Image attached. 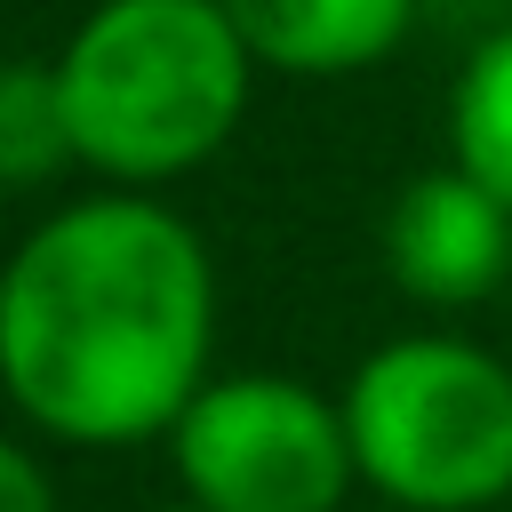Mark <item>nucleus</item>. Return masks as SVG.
I'll return each mask as SVG.
<instances>
[{"mask_svg":"<svg viewBox=\"0 0 512 512\" xmlns=\"http://www.w3.org/2000/svg\"><path fill=\"white\" fill-rule=\"evenodd\" d=\"M208 352L216 264L160 192H88L0 264V392L64 448L168 440Z\"/></svg>","mask_w":512,"mask_h":512,"instance_id":"1","label":"nucleus"},{"mask_svg":"<svg viewBox=\"0 0 512 512\" xmlns=\"http://www.w3.org/2000/svg\"><path fill=\"white\" fill-rule=\"evenodd\" d=\"M56 88L80 168L104 192H160L232 144L256 56L224 0H96L56 48Z\"/></svg>","mask_w":512,"mask_h":512,"instance_id":"2","label":"nucleus"},{"mask_svg":"<svg viewBox=\"0 0 512 512\" xmlns=\"http://www.w3.org/2000/svg\"><path fill=\"white\" fill-rule=\"evenodd\" d=\"M360 488L400 512L512 504V368L472 336H392L344 384Z\"/></svg>","mask_w":512,"mask_h":512,"instance_id":"3","label":"nucleus"},{"mask_svg":"<svg viewBox=\"0 0 512 512\" xmlns=\"http://www.w3.org/2000/svg\"><path fill=\"white\" fill-rule=\"evenodd\" d=\"M168 456L200 512H336L360 488L344 400L296 376H208Z\"/></svg>","mask_w":512,"mask_h":512,"instance_id":"4","label":"nucleus"},{"mask_svg":"<svg viewBox=\"0 0 512 512\" xmlns=\"http://www.w3.org/2000/svg\"><path fill=\"white\" fill-rule=\"evenodd\" d=\"M384 264L416 304H440V312L480 304L512 272V208L456 160L424 168L384 208Z\"/></svg>","mask_w":512,"mask_h":512,"instance_id":"5","label":"nucleus"},{"mask_svg":"<svg viewBox=\"0 0 512 512\" xmlns=\"http://www.w3.org/2000/svg\"><path fill=\"white\" fill-rule=\"evenodd\" d=\"M224 16L256 64L296 80H336L384 64L408 40L416 0H224Z\"/></svg>","mask_w":512,"mask_h":512,"instance_id":"6","label":"nucleus"},{"mask_svg":"<svg viewBox=\"0 0 512 512\" xmlns=\"http://www.w3.org/2000/svg\"><path fill=\"white\" fill-rule=\"evenodd\" d=\"M448 160L512 208V24L488 32L448 88Z\"/></svg>","mask_w":512,"mask_h":512,"instance_id":"7","label":"nucleus"},{"mask_svg":"<svg viewBox=\"0 0 512 512\" xmlns=\"http://www.w3.org/2000/svg\"><path fill=\"white\" fill-rule=\"evenodd\" d=\"M80 168L56 64H0V192H32L48 176Z\"/></svg>","mask_w":512,"mask_h":512,"instance_id":"8","label":"nucleus"},{"mask_svg":"<svg viewBox=\"0 0 512 512\" xmlns=\"http://www.w3.org/2000/svg\"><path fill=\"white\" fill-rule=\"evenodd\" d=\"M0 512H56V488H48V472L0 432Z\"/></svg>","mask_w":512,"mask_h":512,"instance_id":"9","label":"nucleus"},{"mask_svg":"<svg viewBox=\"0 0 512 512\" xmlns=\"http://www.w3.org/2000/svg\"><path fill=\"white\" fill-rule=\"evenodd\" d=\"M160 512H200V504H160Z\"/></svg>","mask_w":512,"mask_h":512,"instance_id":"10","label":"nucleus"},{"mask_svg":"<svg viewBox=\"0 0 512 512\" xmlns=\"http://www.w3.org/2000/svg\"><path fill=\"white\" fill-rule=\"evenodd\" d=\"M504 512H512V504H504Z\"/></svg>","mask_w":512,"mask_h":512,"instance_id":"11","label":"nucleus"}]
</instances>
